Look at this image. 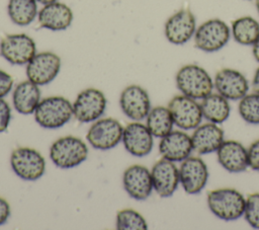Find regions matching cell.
I'll return each mask as SVG.
<instances>
[{
    "label": "cell",
    "instance_id": "30bf717a",
    "mask_svg": "<svg viewBox=\"0 0 259 230\" xmlns=\"http://www.w3.org/2000/svg\"><path fill=\"white\" fill-rule=\"evenodd\" d=\"M73 116L81 123H90L98 120L106 108L104 93L96 88L82 90L73 102Z\"/></svg>",
    "mask_w": 259,
    "mask_h": 230
},
{
    "label": "cell",
    "instance_id": "4316f807",
    "mask_svg": "<svg viewBox=\"0 0 259 230\" xmlns=\"http://www.w3.org/2000/svg\"><path fill=\"white\" fill-rule=\"evenodd\" d=\"M146 126L154 137L163 138L173 131L174 122L171 112L166 106H155L151 108L146 118Z\"/></svg>",
    "mask_w": 259,
    "mask_h": 230
},
{
    "label": "cell",
    "instance_id": "e0dca14e",
    "mask_svg": "<svg viewBox=\"0 0 259 230\" xmlns=\"http://www.w3.org/2000/svg\"><path fill=\"white\" fill-rule=\"evenodd\" d=\"M153 188L161 198L171 197L178 187L179 168L168 159L158 160L151 169Z\"/></svg>",
    "mask_w": 259,
    "mask_h": 230
},
{
    "label": "cell",
    "instance_id": "d6a6232c",
    "mask_svg": "<svg viewBox=\"0 0 259 230\" xmlns=\"http://www.w3.org/2000/svg\"><path fill=\"white\" fill-rule=\"evenodd\" d=\"M13 78L10 74L0 69V98L6 96L12 89Z\"/></svg>",
    "mask_w": 259,
    "mask_h": 230
},
{
    "label": "cell",
    "instance_id": "cb8c5ba5",
    "mask_svg": "<svg viewBox=\"0 0 259 230\" xmlns=\"http://www.w3.org/2000/svg\"><path fill=\"white\" fill-rule=\"evenodd\" d=\"M200 108L202 117L210 123L222 124L230 117L231 106L229 99L220 93L210 92L201 99Z\"/></svg>",
    "mask_w": 259,
    "mask_h": 230
},
{
    "label": "cell",
    "instance_id": "5bb4252c",
    "mask_svg": "<svg viewBox=\"0 0 259 230\" xmlns=\"http://www.w3.org/2000/svg\"><path fill=\"white\" fill-rule=\"evenodd\" d=\"M213 86L218 93L229 100H240L249 91V82L246 76L232 68H224L217 72Z\"/></svg>",
    "mask_w": 259,
    "mask_h": 230
},
{
    "label": "cell",
    "instance_id": "ac0fdd59",
    "mask_svg": "<svg viewBox=\"0 0 259 230\" xmlns=\"http://www.w3.org/2000/svg\"><path fill=\"white\" fill-rule=\"evenodd\" d=\"M153 137L146 125L134 121L123 128L121 141L130 154L143 157L151 153L154 144Z\"/></svg>",
    "mask_w": 259,
    "mask_h": 230
},
{
    "label": "cell",
    "instance_id": "83f0119b",
    "mask_svg": "<svg viewBox=\"0 0 259 230\" xmlns=\"http://www.w3.org/2000/svg\"><path fill=\"white\" fill-rule=\"evenodd\" d=\"M116 229L146 230L148 229V224L139 212L133 209H123L116 214Z\"/></svg>",
    "mask_w": 259,
    "mask_h": 230
},
{
    "label": "cell",
    "instance_id": "f35d334b",
    "mask_svg": "<svg viewBox=\"0 0 259 230\" xmlns=\"http://www.w3.org/2000/svg\"><path fill=\"white\" fill-rule=\"evenodd\" d=\"M248 1H251V0H248Z\"/></svg>",
    "mask_w": 259,
    "mask_h": 230
},
{
    "label": "cell",
    "instance_id": "6da1fadb",
    "mask_svg": "<svg viewBox=\"0 0 259 230\" xmlns=\"http://www.w3.org/2000/svg\"><path fill=\"white\" fill-rule=\"evenodd\" d=\"M206 203L215 217L224 221H234L244 215L246 198L236 188L221 187L207 194Z\"/></svg>",
    "mask_w": 259,
    "mask_h": 230
},
{
    "label": "cell",
    "instance_id": "1f68e13d",
    "mask_svg": "<svg viewBox=\"0 0 259 230\" xmlns=\"http://www.w3.org/2000/svg\"><path fill=\"white\" fill-rule=\"evenodd\" d=\"M247 150L249 167H251L253 170L259 171V139L254 141Z\"/></svg>",
    "mask_w": 259,
    "mask_h": 230
},
{
    "label": "cell",
    "instance_id": "d590c367",
    "mask_svg": "<svg viewBox=\"0 0 259 230\" xmlns=\"http://www.w3.org/2000/svg\"><path fill=\"white\" fill-rule=\"evenodd\" d=\"M252 54H253L255 60L259 63V37H258V40L254 43V45L252 46Z\"/></svg>",
    "mask_w": 259,
    "mask_h": 230
},
{
    "label": "cell",
    "instance_id": "836d02e7",
    "mask_svg": "<svg viewBox=\"0 0 259 230\" xmlns=\"http://www.w3.org/2000/svg\"><path fill=\"white\" fill-rule=\"evenodd\" d=\"M9 216H10V206L5 199L0 198V226L3 225L8 220Z\"/></svg>",
    "mask_w": 259,
    "mask_h": 230
},
{
    "label": "cell",
    "instance_id": "e575fe53",
    "mask_svg": "<svg viewBox=\"0 0 259 230\" xmlns=\"http://www.w3.org/2000/svg\"><path fill=\"white\" fill-rule=\"evenodd\" d=\"M252 90L255 93H259V67L256 69L253 79H252Z\"/></svg>",
    "mask_w": 259,
    "mask_h": 230
},
{
    "label": "cell",
    "instance_id": "484cf974",
    "mask_svg": "<svg viewBox=\"0 0 259 230\" xmlns=\"http://www.w3.org/2000/svg\"><path fill=\"white\" fill-rule=\"evenodd\" d=\"M7 12L10 20L20 26L30 24L38 14L36 0H9Z\"/></svg>",
    "mask_w": 259,
    "mask_h": 230
},
{
    "label": "cell",
    "instance_id": "f1b7e54d",
    "mask_svg": "<svg viewBox=\"0 0 259 230\" xmlns=\"http://www.w3.org/2000/svg\"><path fill=\"white\" fill-rule=\"evenodd\" d=\"M238 111L241 118L251 124L259 125V93H247L240 99Z\"/></svg>",
    "mask_w": 259,
    "mask_h": 230
},
{
    "label": "cell",
    "instance_id": "8d00e7d4",
    "mask_svg": "<svg viewBox=\"0 0 259 230\" xmlns=\"http://www.w3.org/2000/svg\"><path fill=\"white\" fill-rule=\"evenodd\" d=\"M38 3L42 4V5H46V4H50V3H53V2H56L58 0H36Z\"/></svg>",
    "mask_w": 259,
    "mask_h": 230
},
{
    "label": "cell",
    "instance_id": "7a4b0ae2",
    "mask_svg": "<svg viewBox=\"0 0 259 230\" xmlns=\"http://www.w3.org/2000/svg\"><path fill=\"white\" fill-rule=\"evenodd\" d=\"M175 82L182 94L194 99H202L214 87L208 72L196 64L182 66L176 73Z\"/></svg>",
    "mask_w": 259,
    "mask_h": 230
},
{
    "label": "cell",
    "instance_id": "f546056e",
    "mask_svg": "<svg viewBox=\"0 0 259 230\" xmlns=\"http://www.w3.org/2000/svg\"><path fill=\"white\" fill-rule=\"evenodd\" d=\"M243 216L252 228L259 229V193L251 194L246 198Z\"/></svg>",
    "mask_w": 259,
    "mask_h": 230
},
{
    "label": "cell",
    "instance_id": "74e56055",
    "mask_svg": "<svg viewBox=\"0 0 259 230\" xmlns=\"http://www.w3.org/2000/svg\"><path fill=\"white\" fill-rule=\"evenodd\" d=\"M255 5H256L257 12H258V14H259V0H255Z\"/></svg>",
    "mask_w": 259,
    "mask_h": 230
},
{
    "label": "cell",
    "instance_id": "9a60e30c",
    "mask_svg": "<svg viewBox=\"0 0 259 230\" xmlns=\"http://www.w3.org/2000/svg\"><path fill=\"white\" fill-rule=\"evenodd\" d=\"M119 105L122 112L135 122L146 119L151 110L150 96L139 85H130L122 90L119 96Z\"/></svg>",
    "mask_w": 259,
    "mask_h": 230
},
{
    "label": "cell",
    "instance_id": "8fae6325",
    "mask_svg": "<svg viewBox=\"0 0 259 230\" xmlns=\"http://www.w3.org/2000/svg\"><path fill=\"white\" fill-rule=\"evenodd\" d=\"M196 27L193 12L189 8H181L166 20L164 33L169 43L181 46L194 36Z\"/></svg>",
    "mask_w": 259,
    "mask_h": 230
},
{
    "label": "cell",
    "instance_id": "4fadbf2b",
    "mask_svg": "<svg viewBox=\"0 0 259 230\" xmlns=\"http://www.w3.org/2000/svg\"><path fill=\"white\" fill-rule=\"evenodd\" d=\"M208 179V169L205 162L197 156H189L181 161L179 181L188 195H197L205 186Z\"/></svg>",
    "mask_w": 259,
    "mask_h": 230
},
{
    "label": "cell",
    "instance_id": "5b68a950",
    "mask_svg": "<svg viewBox=\"0 0 259 230\" xmlns=\"http://www.w3.org/2000/svg\"><path fill=\"white\" fill-rule=\"evenodd\" d=\"M231 37V28L220 18H211L196 27L193 41L196 49L205 53L222 50Z\"/></svg>",
    "mask_w": 259,
    "mask_h": 230
},
{
    "label": "cell",
    "instance_id": "52a82bcc",
    "mask_svg": "<svg viewBox=\"0 0 259 230\" xmlns=\"http://www.w3.org/2000/svg\"><path fill=\"white\" fill-rule=\"evenodd\" d=\"M35 54V42L25 33L6 34L0 42L1 57L12 65H26Z\"/></svg>",
    "mask_w": 259,
    "mask_h": 230
},
{
    "label": "cell",
    "instance_id": "d6986e66",
    "mask_svg": "<svg viewBox=\"0 0 259 230\" xmlns=\"http://www.w3.org/2000/svg\"><path fill=\"white\" fill-rule=\"evenodd\" d=\"M193 151L191 137L183 131H171L161 138L159 152L162 158L172 162H181Z\"/></svg>",
    "mask_w": 259,
    "mask_h": 230
},
{
    "label": "cell",
    "instance_id": "7c38bea8",
    "mask_svg": "<svg viewBox=\"0 0 259 230\" xmlns=\"http://www.w3.org/2000/svg\"><path fill=\"white\" fill-rule=\"evenodd\" d=\"M61 69V58L53 52L36 53L26 64L27 79L38 86L52 82Z\"/></svg>",
    "mask_w": 259,
    "mask_h": 230
},
{
    "label": "cell",
    "instance_id": "2e32d148",
    "mask_svg": "<svg viewBox=\"0 0 259 230\" xmlns=\"http://www.w3.org/2000/svg\"><path fill=\"white\" fill-rule=\"evenodd\" d=\"M122 184L127 195L137 201L147 200L154 189L151 171L140 164L132 165L124 170Z\"/></svg>",
    "mask_w": 259,
    "mask_h": 230
},
{
    "label": "cell",
    "instance_id": "7402d4cb",
    "mask_svg": "<svg viewBox=\"0 0 259 230\" xmlns=\"http://www.w3.org/2000/svg\"><path fill=\"white\" fill-rule=\"evenodd\" d=\"M190 137L193 151L199 155L217 152L225 140L224 131L210 122L197 126Z\"/></svg>",
    "mask_w": 259,
    "mask_h": 230
},
{
    "label": "cell",
    "instance_id": "277c9868",
    "mask_svg": "<svg viewBox=\"0 0 259 230\" xmlns=\"http://www.w3.org/2000/svg\"><path fill=\"white\" fill-rule=\"evenodd\" d=\"M87 145L74 136H65L56 140L50 148V158L53 163L63 169L73 168L86 160Z\"/></svg>",
    "mask_w": 259,
    "mask_h": 230
},
{
    "label": "cell",
    "instance_id": "ba28073f",
    "mask_svg": "<svg viewBox=\"0 0 259 230\" xmlns=\"http://www.w3.org/2000/svg\"><path fill=\"white\" fill-rule=\"evenodd\" d=\"M123 127L112 118L96 120L89 128L86 139L88 143L98 150H109L115 147L122 139Z\"/></svg>",
    "mask_w": 259,
    "mask_h": 230
},
{
    "label": "cell",
    "instance_id": "4dcf8cb0",
    "mask_svg": "<svg viewBox=\"0 0 259 230\" xmlns=\"http://www.w3.org/2000/svg\"><path fill=\"white\" fill-rule=\"evenodd\" d=\"M11 120V108L6 100L0 98V133L6 131Z\"/></svg>",
    "mask_w": 259,
    "mask_h": 230
},
{
    "label": "cell",
    "instance_id": "603a6c76",
    "mask_svg": "<svg viewBox=\"0 0 259 230\" xmlns=\"http://www.w3.org/2000/svg\"><path fill=\"white\" fill-rule=\"evenodd\" d=\"M39 101L40 90L35 83L27 79L15 86L12 93V103L15 110L19 113H33Z\"/></svg>",
    "mask_w": 259,
    "mask_h": 230
},
{
    "label": "cell",
    "instance_id": "3957f363",
    "mask_svg": "<svg viewBox=\"0 0 259 230\" xmlns=\"http://www.w3.org/2000/svg\"><path fill=\"white\" fill-rule=\"evenodd\" d=\"M35 122L45 129H58L66 125L73 116L72 103L63 96L41 99L34 112Z\"/></svg>",
    "mask_w": 259,
    "mask_h": 230
},
{
    "label": "cell",
    "instance_id": "d4e9b609",
    "mask_svg": "<svg viewBox=\"0 0 259 230\" xmlns=\"http://www.w3.org/2000/svg\"><path fill=\"white\" fill-rule=\"evenodd\" d=\"M231 34L238 44L253 46L259 37V22L252 16H241L232 22Z\"/></svg>",
    "mask_w": 259,
    "mask_h": 230
},
{
    "label": "cell",
    "instance_id": "8992f818",
    "mask_svg": "<svg viewBox=\"0 0 259 230\" xmlns=\"http://www.w3.org/2000/svg\"><path fill=\"white\" fill-rule=\"evenodd\" d=\"M10 165L14 173L24 180H36L46 171L44 156L29 147L16 148L11 154Z\"/></svg>",
    "mask_w": 259,
    "mask_h": 230
},
{
    "label": "cell",
    "instance_id": "ffe728a7",
    "mask_svg": "<svg viewBox=\"0 0 259 230\" xmlns=\"http://www.w3.org/2000/svg\"><path fill=\"white\" fill-rule=\"evenodd\" d=\"M218 161L229 172L239 173L249 167L248 150L238 141L224 140L217 150Z\"/></svg>",
    "mask_w": 259,
    "mask_h": 230
},
{
    "label": "cell",
    "instance_id": "9c48e42d",
    "mask_svg": "<svg viewBox=\"0 0 259 230\" xmlns=\"http://www.w3.org/2000/svg\"><path fill=\"white\" fill-rule=\"evenodd\" d=\"M171 112L174 125L183 131L194 130L200 125L202 112L196 99L184 94L174 96L167 106Z\"/></svg>",
    "mask_w": 259,
    "mask_h": 230
},
{
    "label": "cell",
    "instance_id": "44dd1931",
    "mask_svg": "<svg viewBox=\"0 0 259 230\" xmlns=\"http://www.w3.org/2000/svg\"><path fill=\"white\" fill-rule=\"evenodd\" d=\"M38 24L54 31L67 29L73 21V11L65 3L53 2L44 5L37 14Z\"/></svg>",
    "mask_w": 259,
    "mask_h": 230
}]
</instances>
